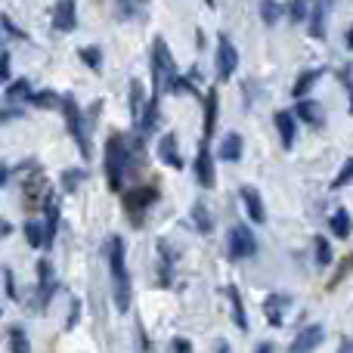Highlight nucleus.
I'll return each mask as SVG.
<instances>
[{
	"label": "nucleus",
	"mask_w": 353,
	"mask_h": 353,
	"mask_svg": "<svg viewBox=\"0 0 353 353\" xmlns=\"http://www.w3.org/2000/svg\"><path fill=\"white\" fill-rule=\"evenodd\" d=\"M347 47L353 50V25H350V31H347Z\"/></svg>",
	"instance_id": "nucleus-44"
},
{
	"label": "nucleus",
	"mask_w": 353,
	"mask_h": 353,
	"mask_svg": "<svg viewBox=\"0 0 353 353\" xmlns=\"http://www.w3.org/2000/svg\"><path fill=\"white\" fill-rule=\"evenodd\" d=\"M242 149H245L242 137H239V134H226L223 140H220V146H217V159L220 161H239V159H242Z\"/></svg>",
	"instance_id": "nucleus-16"
},
{
	"label": "nucleus",
	"mask_w": 353,
	"mask_h": 353,
	"mask_svg": "<svg viewBox=\"0 0 353 353\" xmlns=\"http://www.w3.org/2000/svg\"><path fill=\"white\" fill-rule=\"evenodd\" d=\"M279 16H282V10H279V3L276 0H261V19L267 25H276L279 22Z\"/></svg>",
	"instance_id": "nucleus-31"
},
{
	"label": "nucleus",
	"mask_w": 353,
	"mask_h": 353,
	"mask_svg": "<svg viewBox=\"0 0 353 353\" xmlns=\"http://www.w3.org/2000/svg\"><path fill=\"white\" fill-rule=\"evenodd\" d=\"M10 353H31L28 335H25L22 325H12L10 329Z\"/></svg>",
	"instance_id": "nucleus-27"
},
{
	"label": "nucleus",
	"mask_w": 353,
	"mask_h": 353,
	"mask_svg": "<svg viewBox=\"0 0 353 353\" xmlns=\"http://www.w3.org/2000/svg\"><path fill=\"white\" fill-rule=\"evenodd\" d=\"M192 223H195V230H199L201 236H208V232L214 230V220H211V214H208V208L201 205V201H195L192 205Z\"/></svg>",
	"instance_id": "nucleus-24"
},
{
	"label": "nucleus",
	"mask_w": 353,
	"mask_h": 353,
	"mask_svg": "<svg viewBox=\"0 0 353 353\" xmlns=\"http://www.w3.org/2000/svg\"><path fill=\"white\" fill-rule=\"evenodd\" d=\"M298 115L304 118L307 124H323V105L313 103V99H301V103H298Z\"/></svg>",
	"instance_id": "nucleus-23"
},
{
	"label": "nucleus",
	"mask_w": 353,
	"mask_h": 353,
	"mask_svg": "<svg viewBox=\"0 0 353 353\" xmlns=\"http://www.w3.org/2000/svg\"><path fill=\"white\" fill-rule=\"evenodd\" d=\"M53 292H56V279H53V270H50V261H41L37 263V304L47 307Z\"/></svg>",
	"instance_id": "nucleus-13"
},
{
	"label": "nucleus",
	"mask_w": 353,
	"mask_h": 353,
	"mask_svg": "<svg viewBox=\"0 0 353 353\" xmlns=\"http://www.w3.org/2000/svg\"><path fill=\"white\" fill-rule=\"evenodd\" d=\"M78 56H81V62H84L90 72H103V50L99 47H81Z\"/></svg>",
	"instance_id": "nucleus-26"
},
{
	"label": "nucleus",
	"mask_w": 353,
	"mask_h": 353,
	"mask_svg": "<svg viewBox=\"0 0 353 353\" xmlns=\"http://www.w3.org/2000/svg\"><path fill=\"white\" fill-rule=\"evenodd\" d=\"M338 78L344 81V87H347V97H350V115H353V65H344L341 72H338Z\"/></svg>",
	"instance_id": "nucleus-34"
},
{
	"label": "nucleus",
	"mask_w": 353,
	"mask_h": 353,
	"mask_svg": "<svg viewBox=\"0 0 353 353\" xmlns=\"http://www.w3.org/2000/svg\"><path fill=\"white\" fill-rule=\"evenodd\" d=\"M257 251V239L254 232L248 230V226L236 223L230 230V257L232 261H245V257H251Z\"/></svg>",
	"instance_id": "nucleus-6"
},
{
	"label": "nucleus",
	"mask_w": 353,
	"mask_h": 353,
	"mask_svg": "<svg viewBox=\"0 0 353 353\" xmlns=\"http://www.w3.org/2000/svg\"><path fill=\"white\" fill-rule=\"evenodd\" d=\"M59 109H62V115H65L68 134H72L74 146L81 149V155H84V159H90V137H87V128H84V112L78 109L74 97H62L59 99Z\"/></svg>",
	"instance_id": "nucleus-4"
},
{
	"label": "nucleus",
	"mask_w": 353,
	"mask_h": 353,
	"mask_svg": "<svg viewBox=\"0 0 353 353\" xmlns=\"http://www.w3.org/2000/svg\"><path fill=\"white\" fill-rule=\"evenodd\" d=\"M226 294H230V304H232V319H236V325L245 332V329H248V316H245L242 294H239V288H236V285H230V288H226Z\"/></svg>",
	"instance_id": "nucleus-22"
},
{
	"label": "nucleus",
	"mask_w": 353,
	"mask_h": 353,
	"mask_svg": "<svg viewBox=\"0 0 353 353\" xmlns=\"http://www.w3.org/2000/svg\"><path fill=\"white\" fill-rule=\"evenodd\" d=\"M130 159H134V152H130L124 134H112L109 140H105V183H109L112 192H121L124 189V180H128V171H130Z\"/></svg>",
	"instance_id": "nucleus-2"
},
{
	"label": "nucleus",
	"mask_w": 353,
	"mask_h": 353,
	"mask_svg": "<svg viewBox=\"0 0 353 353\" xmlns=\"http://www.w3.org/2000/svg\"><path fill=\"white\" fill-rule=\"evenodd\" d=\"M319 78H323V68H316V72H304V74H301V78H298V84L292 87V93H294V97H298V99H304V93L310 90V87L316 84Z\"/></svg>",
	"instance_id": "nucleus-28"
},
{
	"label": "nucleus",
	"mask_w": 353,
	"mask_h": 353,
	"mask_svg": "<svg viewBox=\"0 0 353 353\" xmlns=\"http://www.w3.org/2000/svg\"><path fill=\"white\" fill-rule=\"evenodd\" d=\"M220 353H230V347H226V344H220Z\"/></svg>",
	"instance_id": "nucleus-45"
},
{
	"label": "nucleus",
	"mask_w": 353,
	"mask_h": 353,
	"mask_svg": "<svg viewBox=\"0 0 353 353\" xmlns=\"http://www.w3.org/2000/svg\"><path fill=\"white\" fill-rule=\"evenodd\" d=\"M332 3H335V0H313V3H310V12H307V19H310V34L316 37V41H325V34H329Z\"/></svg>",
	"instance_id": "nucleus-8"
},
{
	"label": "nucleus",
	"mask_w": 353,
	"mask_h": 353,
	"mask_svg": "<svg viewBox=\"0 0 353 353\" xmlns=\"http://www.w3.org/2000/svg\"><path fill=\"white\" fill-rule=\"evenodd\" d=\"M254 353H273V344H270V341L257 344V350H254Z\"/></svg>",
	"instance_id": "nucleus-40"
},
{
	"label": "nucleus",
	"mask_w": 353,
	"mask_h": 353,
	"mask_svg": "<svg viewBox=\"0 0 353 353\" xmlns=\"http://www.w3.org/2000/svg\"><path fill=\"white\" fill-rule=\"evenodd\" d=\"M323 338H325L323 325H307V329H301L298 335H294V341H292V347H288V353H313L319 344H323Z\"/></svg>",
	"instance_id": "nucleus-9"
},
{
	"label": "nucleus",
	"mask_w": 353,
	"mask_h": 353,
	"mask_svg": "<svg viewBox=\"0 0 353 353\" xmlns=\"http://www.w3.org/2000/svg\"><path fill=\"white\" fill-rule=\"evenodd\" d=\"M28 103H34L37 109H56V105H59V97L50 93V90H43V93H31Z\"/></svg>",
	"instance_id": "nucleus-32"
},
{
	"label": "nucleus",
	"mask_w": 353,
	"mask_h": 353,
	"mask_svg": "<svg viewBox=\"0 0 353 353\" xmlns=\"http://www.w3.org/2000/svg\"><path fill=\"white\" fill-rule=\"evenodd\" d=\"M292 307V298L288 294H270L267 301H263V316L270 319V325H276L279 329L282 323H285V310Z\"/></svg>",
	"instance_id": "nucleus-12"
},
{
	"label": "nucleus",
	"mask_w": 353,
	"mask_h": 353,
	"mask_svg": "<svg viewBox=\"0 0 353 353\" xmlns=\"http://www.w3.org/2000/svg\"><path fill=\"white\" fill-rule=\"evenodd\" d=\"M146 105H149V99H146L143 84H140V81H130V118H134V124H140Z\"/></svg>",
	"instance_id": "nucleus-18"
},
{
	"label": "nucleus",
	"mask_w": 353,
	"mask_h": 353,
	"mask_svg": "<svg viewBox=\"0 0 353 353\" xmlns=\"http://www.w3.org/2000/svg\"><path fill=\"white\" fill-rule=\"evenodd\" d=\"M174 353H192V344H189L186 338H176V341H174Z\"/></svg>",
	"instance_id": "nucleus-39"
},
{
	"label": "nucleus",
	"mask_w": 353,
	"mask_h": 353,
	"mask_svg": "<svg viewBox=\"0 0 353 353\" xmlns=\"http://www.w3.org/2000/svg\"><path fill=\"white\" fill-rule=\"evenodd\" d=\"M3 288H6V294H10L12 301L19 298V288H16V276H12V270H3Z\"/></svg>",
	"instance_id": "nucleus-35"
},
{
	"label": "nucleus",
	"mask_w": 353,
	"mask_h": 353,
	"mask_svg": "<svg viewBox=\"0 0 353 353\" xmlns=\"http://www.w3.org/2000/svg\"><path fill=\"white\" fill-rule=\"evenodd\" d=\"M6 176H10V168H6V165H0V189H3V183H6Z\"/></svg>",
	"instance_id": "nucleus-41"
},
{
	"label": "nucleus",
	"mask_w": 353,
	"mask_h": 353,
	"mask_svg": "<svg viewBox=\"0 0 353 353\" xmlns=\"http://www.w3.org/2000/svg\"><path fill=\"white\" fill-rule=\"evenodd\" d=\"M195 180L201 183L205 189L214 186L217 174H214V159H211V149H208V140L199 146V155H195Z\"/></svg>",
	"instance_id": "nucleus-11"
},
{
	"label": "nucleus",
	"mask_w": 353,
	"mask_h": 353,
	"mask_svg": "<svg viewBox=\"0 0 353 353\" xmlns=\"http://www.w3.org/2000/svg\"><path fill=\"white\" fill-rule=\"evenodd\" d=\"M31 84L25 78H19V81H6V99L10 103H28L31 99Z\"/></svg>",
	"instance_id": "nucleus-21"
},
{
	"label": "nucleus",
	"mask_w": 353,
	"mask_h": 353,
	"mask_svg": "<svg viewBox=\"0 0 353 353\" xmlns=\"http://www.w3.org/2000/svg\"><path fill=\"white\" fill-rule=\"evenodd\" d=\"M242 201H245V211H248V217L254 220V223H263L267 220V211H263V199L261 192H257L254 186H242Z\"/></svg>",
	"instance_id": "nucleus-14"
},
{
	"label": "nucleus",
	"mask_w": 353,
	"mask_h": 353,
	"mask_svg": "<svg viewBox=\"0 0 353 353\" xmlns=\"http://www.w3.org/2000/svg\"><path fill=\"white\" fill-rule=\"evenodd\" d=\"M350 180H353V155H350L347 161H344V168H341V171L335 174V180H332V189H341V186H347Z\"/></svg>",
	"instance_id": "nucleus-33"
},
{
	"label": "nucleus",
	"mask_w": 353,
	"mask_h": 353,
	"mask_svg": "<svg viewBox=\"0 0 353 353\" xmlns=\"http://www.w3.org/2000/svg\"><path fill=\"white\" fill-rule=\"evenodd\" d=\"M285 12H288V19H292V22H304L307 12H310V0H288Z\"/></svg>",
	"instance_id": "nucleus-30"
},
{
	"label": "nucleus",
	"mask_w": 353,
	"mask_h": 353,
	"mask_svg": "<svg viewBox=\"0 0 353 353\" xmlns=\"http://www.w3.org/2000/svg\"><path fill=\"white\" fill-rule=\"evenodd\" d=\"M0 232H3V236H6V232H12V226H10V223H3V220H0Z\"/></svg>",
	"instance_id": "nucleus-43"
},
{
	"label": "nucleus",
	"mask_w": 353,
	"mask_h": 353,
	"mask_svg": "<svg viewBox=\"0 0 353 353\" xmlns=\"http://www.w3.org/2000/svg\"><path fill=\"white\" fill-rule=\"evenodd\" d=\"M313 254H316L319 267H329V263H332V245H329V239L316 236V242H313Z\"/></svg>",
	"instance_id": "nucleus-29"
},
{
	"label": "nucleus",
	"mask_w": 353,
	"mask_h": 353,
	"mask_svg": "<svg viewBox=\"0 0 353 353\" xmlns=\"http://www.w3.org/2000/svg\"><path fill=\"white\" fill-rule=\"evenodd\" d=\"M176 81V65L171 47L165 37H155L152 43V84H155V97H161L165 90H171V84Z\"/></svg>",
	"instance_id": "nucleus-3"
},
{
	"label": "nucleus",
	"mask_w": 353,
	"mask_h": 353,
	"mask_svg": "<svg viewBox=\"0 0 353 353\" xmlns=\"http://www.w3.org/2000/svg\"><path fill=\"white\" fill-rule=\"evenodd\" d=\"M276 130L282 137V146L292 149L294 146V115L292 112H276Z\"/></svg>",
	"instance_id": "nucleus-19"
},
{
	"label": "nucleus",
	"mask_w": 353,
	"mask_h": 353,
	"mask_svg": "<svg viewBox=\"0 0 353 353\" xmlns=\"http://www.w3.org/2000/svg\"><path fill=\"white\" fill-rule=\"evenodd\" d=\"M159 159L165 161V165L176 168V171L183 168V155H180V149H176V134H165L159 140Z\"/></svg>",
	"instance_id": "nucleus-15"
},
{
	"label": "nucleus",
	"mask_w": 353,
	"mask_h": 353,
	"mask_svg": "<svg viewBox=\"0 0 353 353\" xmlns=\"http://www.w3.org/2000/svg\"><path fill=\"white\" fill-rule=\"evenodd\" d=\"M217 109H220V99H217V90H208L205 97V140L214 137V128H217Z\"/></svg>",
	"instance_id": "nucleus-17"
},
{
	"label": "nucleus",
	"mask_w": 353,
	"mask_h": 353,
	"mask_svg": "<svg viewBox=\"0 0 353 353\" xmlns=\"http://www.w3.org/2000/svg\"><path fill=\"white\" fill-rule=\"evenodd\" d=\"M53 28L56 31L78 28V3H74V0H59V3L53 6Z\"/></svg>",
	"instance_id": "nucleus-10"
},
{
	"label": "nucleus",
	"mask_w": 353,
	"mask_h": 353,
	"mask_svg": "<svg viewBox=\"0 0 353 353\" xmlns=\"http://www.w3.org/2000/svg\"><path fill=\"white\" fill-rule=\"evenodd\" d=\"M155 201H159V189L155 186H134L130 192H124V208H128L130 220H137V223H140L143 214H146Z\"/></svg>",
	"instance_id": "nucleus-5"
},
{
	"label": "nucleus",
	"mask_w": 353,
	"mask_h": 353,
	"mask_svg": "<svg viewBox=\"0 0 353 353\" xmlns=\"http://www.w3.org/2000/svg\"><path fill=\"white\" fill-rule=\"evenodd\" d=\"M0 25H3V28L10 31L12 37H19V41H25V31H22V28H16V25H12V19H10V16H3V19H0Z\"/></svg>",
	"instance_id": "nucleus-37"
},
{
	"label": "nucleus",
	"mask_w": 353,
	"mask_h": 353,
	"mask_svg": "<svg viewBox=\"0 0 353 353\" xmlns=\"http://www.w3.org/2000/svg\"><path fill=\"white\" fill-rule=\"evenodd\" d=\"M338 353H353V344H350V341H344V344H341V350H338Z\"/></svg>",
	"instance_id": "nucleus-42"
},
{
	"label": "nucleus",
	"mask_w": 353,
	"mask_h": 353,
	"mask_svg": "<svg viewBox=\"0 0 353 353\" xmlns=\"http://www.w3.org/2000/svg\"><path fill=\"white\" fill-rule=\"evenodd\" d=\"M329 230H332V236H338V239H347L353 232V220L344 208H338V211L329 217Z\"/></svg>",
	"instance_id": "nucleus-20"
},
{
	"label": "nucleus",
	"mask_w": 353,
	"mask_h": 353,
	"mask_svg": "<svg viewBox=\"0 0 353 353\" xmlns=\"http://www.w3.org/2000/svg\"><path fill=\"white\" fill-rule=\"evenodd\" d=\"M105 254H109V273H112V298H115L118 313H128L130 310V276H128V251H124V239L109 236Z\"/></svg>",
	"instance_id": "nucleus-1"
},
{
	"label": "nucleus",
	"mask_w": 353,
	"mask_h": 353,
	"mask_svg": "<svg viewBox=\"0 0 353 353\" xmlns=\"http://www.w3.org/2000/svg\"><path fill=\"white\" fill-rule=\"evenodd\" d=\"M239 68V53L232 47V41L226 34H217V78L230 81Z\"/></svg>",
	"instance_id": "nucleus-7"
},
{
	"label": "nucleus",
	"mask_w": 353,
	"mask_h": 353,
	"mask_svg": "<svg viewBox=\"0 0 353 353\" xmlns=\"http://www.w3.org/2000/svg\"><path fill=\"white\" fill-rule=\"evenodd\" d=\"M84 180V171H68L65 174V189L72 192V189H78V183Z\"/></svg>",
	"instance_id": "nucleus-36"
},
{
	"label": "nucleus",
	"mask_w": 353,
	"mask_h": 353,
	"mask_svg": "<svg viewBox=\"0 0 353 353\" xmlns=\"http://www.w3.org/2000/svg\"><path fill=\"white\" fill-rule=\"evenodd\" d=\"M205 3H208V6H214V3H217V0H205Z\"/></svg>",
	"instance_id": "nucleus-46"
},
{
	"label": "nucleus",
	"mask_w": 353,
	"mask_h": 353,
	"mask_svg": "<svg viewBox=\"0 0 353 353\" xmlns=\"http://www.w3.org/2000/svg\"><path fill=\"white\" fill-rule=\"evenodd\" d=\"M25 239H28L31 248H47V232H43V223H37V220L25 223Z\"/></svg>",
	"instance_id": "nucleus-25"
},
{
	"label": "nucleus",
	"mask_w": 353,
	"mask_h": 353,
	"mask_svg": "<svg viewBox=\"0 0 353 353\" xmlns=\"http://www.w3.org/2000/svg\"><path fill=\"white\" fill-rule=\"evenodd\" d=\"M0 81H10V56L0 53Z\"/></svg>",
	"instance_id": "nucleus-38"
}]
</instances>
